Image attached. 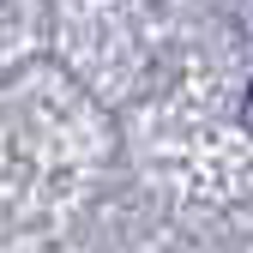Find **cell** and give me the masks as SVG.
<instances>
[{
  "mask_svg": "<svg viewBox=\"0 0 253 253\" xmlns=\"http://www.w3.org/2000/svg\"><path fill=\"white\" fill-rule=\"evenodd\" d=\"M241 126H253V84H247V97H241Z\"/></svg>",
  "mask_w": 253,
  "mask_h": 253,
  "instance_id": "cell-1",
  "label": "cell"
}]
</instances>
